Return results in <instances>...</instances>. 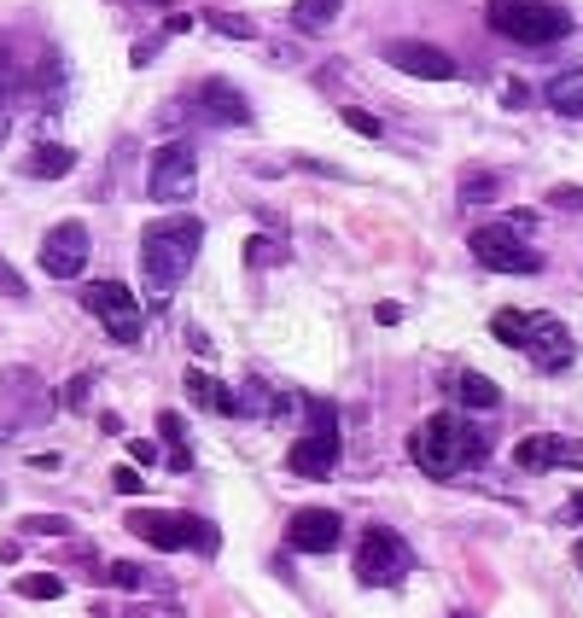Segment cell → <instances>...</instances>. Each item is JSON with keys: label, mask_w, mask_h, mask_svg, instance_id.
Wrapping results in <instances>:
<instances>
[{"label": "cell", "mask_w": 583, "mask_h": 618, "mask_svg": "<svg viewBox=\"0 0 583 618\" xmlns=\"http://www.w3.org/2000/svg\"><path fill=\"white\" fill-rule=\"evenodd\" d=\"M467 251L479 257L490 275H537V269H543L537 245H531V240H519V234H508L502 222H484V228H473Z\"/></svg>", "instance_id": "cell-8"}, {"label": "cell", "mask_w": 583, "mask_h": 618, "mask_svg": "<svg viewBox=\"0 0 583 618\" xmlns=\"http://www.w3.org/2000/svg\"><path fill=\"white\" fill-rule=\"evenodd\" d=\"M0 298H12V304H24V298H30V286H24V275H18V269H12L6 257H0Z\"/></svg>", "instance_id": "cell-29"}, {"label": "cell", "mask_w": 583, "mask_h": 618, "mask_svg": "<svg viewBox=\"0 0 583 618\" xmlns=\"http://www.w3.org/2000/svg\"><path fill=\"white\" fill-rule=\"evenodd\" d=\"M566 519H583V490L572 496V502H566Z\"/></svg>", "instance_id": "cell-40"}, {"label": "cell", "mask_w": 583, "mask_h": 618, "mask_svg": "<svg viewBox=\"0 0 583 618\" xmlns=\"http://www.w3.org/2000/svg\"><path fill=\"white\" fill-rule=\"evenodd\" d=\"M146 193H152L158 205H187V199L199 193V158H193L187 140H170V146L152 152V164H146Z\"/></svg>", "instance_id": "cell-6"}, {"label": "cell", "mask_w": 583, "mask_h": 618, "mask_svg": "<svg viewBox=\"0 0 583 618\" xmlns=\"http://www.w3.org/2000/svg\"><path fill=\"white\" fill-rule=\"evenodd\" d=\"M543 105L560 117H583V70H560L543 82Z\"/></svg>", "instance_id": "cell-19"}, {"label": "cell", "mask_w": 583, "mask_h": 618, "mask_svg": "<svg viewBox=\"0 0 583 618\" xmlns=\"http://www.w3.org/2000/svg\"><path fill=\"white\" fill-rule=\"evenodd\" d=\"M158 6H164V0H158Z\"/></svg>", "instance_id": "cell-44"}, {"label": "cell", "mask_w": 583, "mask_h": 618, "mask_svg": "<svg viewBox=\"0 0 583 618\" xmlns=\"http://www.w3.org/2000/svg\"><path fill=\"white\" fill-rule=\"evenodd\" d=\"M339 12H344V0H292V12H286V18H292V30L321 35Z\"/></svg>", "instance_id": "cell-21"}, {"label": "cell", "mask_w": 583, "mask_h": 618, "mask_svg": "<svg viewBox=\"0 0 583 618\" xmlns=\"http://www.w3.org/2000/svg\"><path fill=\"white\" fill-rule=\"evenodd\" d=\"M205 24L210 30H222V35H234V41H257V35H263L251 18H240V12H210Z\"/></svg>", "instance_id": "cell-26"}, {"label": "cell", "mask_w": 583, "mask_h": 618, "mask_svg": "<svg viewBox=\"0 0 583 618\" xmlns=\"http://www.w3.org/2000/svg\"><path fill=\"white\" fill-rule=\"evenodd\" d=\"M502 228L519 234V240H531V234H537V210H508V216H502Z\"/></svg>", "instance_id": "cell-32"}, {"label": "cell", "mask_w": 583, "mask_h": 618, "mask_svg": "<svg viewBox=\"0 0 583 618\" xmlns=\"http://www.w3.org/2000/svg\"><path fill=\"white\" fill-rule=\"evenodd\" d=\"M82 309H88V315H94L117 344H135L140 339L146 309L135 304V292H129L123 280H88V286H82Z\"/></svg>", "instance_id": "cell-7"}, {"label": "cell", "mask_w": 583, "mask_h": 618, "mask_svg": "<svg viewBox=\"0 0 583 618\" xmlns=\"http://www.w3.org/2000/svg\"><path fill=\"white\" fill-rule=\"evenodd\" d=\"M12 589H18L24 601H59V595H65V578H59V572H24Z\"/></svg>", "instance_id": "cell-22"}, {"label": "cell", "mask_w": 583, "mask_h": 618, "mask_svg": "<svg viewBox=\"0 0 583 618\" xmlns=\"http://www.w3.org/2000/svg\"><path fill=\"white\" fill-rule=\"evenodd\" d=\"M286 467L304 473V479H327L339 467V409L327 397H309L304 403V438L292 444Z\"/></svg>", "instance_id": "cell-3"}, {"label": "cell", "mask_w": 583, "mask_h": 618, "mask_svg": "<svg viewBox=\"0 0 583 618\" xmlns=\"http://www.w3.org/2000/svg\"><path fill=\"white\" fill-rule=\"evenodd\" d=\"M193 105L205 111V123H222V129H251V100H245L234 82H222V76H205V82L193 88Z\"/></svg>", "instance_id": "cell-12"}, {"label": "cell", "mask_w": 583, "mask_h": 618, "mask_svg": "<svg viewBox=\"0 0 583 618\" xmlns=\"http://www.w3.org/2000/svg\"><path fill=\"white\" fill-rule=\"evenodd\" d=\"M24 170H30L35 181H65V175L76 170V152H70V146H59V140H41V146L30 152V164H24Z\"/></svg>", "instance_id": "cell-20"}, {"label": "cell", "mask_w": 583, "mask_h": 618, "mask_svg": "<svg viewBox=\"0 0 583 618\" xmlns=\"http://www.w3.org/2000/svg\"><path fill=\"white\" fill-rule=\"evenodd\" d=\"M339 537H344V519L333 508H304L286 525V549L292 554H327V549H339Z\"/></svg>", "instance_id": "cell-13"}, {"label": "cell", "mask_w": 583, "mask_h": 618, "mask_svg": "<svg viewBox=\"0 0 583 618\" xmlns=\"http://www.w3.org/2000/svg\"><path fill=\"white\" fill-rule=\"evenodd\" d=\"M129 531L146 537L152 549H164V554H175V549L216 554V549H222V531H216L210 519H199V514H158V508H135V514H129Z\"/></svg>", "instance_id": "cell-4"}, {"label": "cell", "mask_w": 583, "mask_h": 618, "mask_svg": "<svg viewBox=\"0 0 583 618\" xmlns=\"http://www.w3.org/2000/svg\"><path fill=\"white\" fill-rule=\"evenodd\" d=\"M6 397H12V409L24 414L30 426L53 414V409H47V391H41V379H35V374H24V368H12V374H6Z\"/></svg>", "instance_id": "cell-17"}, {"label": "cell", "mask_w": 583, "mask_h": 618, "mask_svg": "<svg viewBox=\"0 0 583 618\" xmlns=\"http://www.w3.org/2000/svg\"><path fill=\"white\" fill-rule=\"evenodd\" d=\"M549 210H583V187H549Z\"/></svg>", "instance_id": "cell-33"}, {"label": "cell", "mask_w": 583, "mask_h": 618, "mask_svg": "<svg viewBox=\"0 0 583 618\" xmlns=\"http://www.w3.org/2000/svg\"><path fill=\"white\" fill-rule=\"evenodd\" d=\"M514 467H519V473H549V467H583V449L572 444V438H560V432H531V438H519Z\"/></svg>", "instance_id": "cell-14"}, {"label": "cell", "mask_w": 583, "mask_h": 618, "mask_svg": "<svg viewBox=\"0 0 583 618\" xmlns=\"http://www.w3.org/2000/svg\"><path fill=\"white\" fill-rule=\"evenodd\" d=\"M111 484H117L123 496H140V473H135V467H117V473H111Z\"/></svg>", "instance_id": "cell-37"}, {"label": "cell", "mask_w": 583, "mask_h": 618, "mask_svg": "<svg viewBox=\"0 0 583 618\" xmlns=\"http://www.w3.org/2000/svg\"><path fill=\"white\" fill-rule=\"evenodd\" d=\"M88 391H94V379L76 374V379L65 385V409H88Z\"/></svg>", "instance_id": "cell-34"}, {"label": "cell", "mask_w": 583, "mask_h": 618, "mask_svg": "<svg viewBox=\"0 0 583 618\" xmlns=\"http://www.w3.org/2000/svg\"><path fill=\"white\" fill-rule=\"evenodd\" d=\"M158 438H164V444H187V426H181L175 409H158Z\"/></svg>", "instance_id": "cell-31"}, {"label": "cell", "mask_w": 583, "mask_h": 618, "mask_svg": "<svg viewBox=\"0 0 583 618\" xmlns=\"http://www.w3.org/2000/svg\"><path fill=\"white\" fill-rule=\"evenodd\" d=\"M105 578H111L117 589H135V584H146V572H140L135 560H111V566H105Z\"/></svg>", "instance_id": "cell-30"}, {"label": "cell", "mask_w": 583, "mask_h": 618, "mask_svg": "<svg viewBox=\"0 0 583 618\" xmlns=\"http://www.w3.org/2000/svg\"><path fill=\"white\" fill-rule=\"evenodd\" d=\"M18 531H24V537H70L76 525H70L65 514H30L24 525H18Z\"/></svg>", "instance_id": "cell-27"}, {"label": "cell", "mask_w": 583, "mask_h": 618, "mask_svg": "<svg viewBox=\"0 0 583 618\" xmlns=\"http://www.w3.org/2000/svg\"><path fill=\"white\" fill-rule=\"evenodd\" d=\"M164 41H170V35H164V30H158V35H146V41H135V65H152Z\"/></svg>", "instance_id": "cell-35"}, {"label": "cell", "mask_w": 583, "mask_h": 618, "mask_svg": "<svg viewBox=\"0 0 583 618\" xmlns=\"http://www.w3.org/2000/svg\"><path fill=\"white\" fill-rule=\"evenodd\" d=\"M490 30L519 47H554L572 35V18L549 0H490Z\"/></svg>", "instance_id": "cell-2"}, {"label": "cell", "mask_w": 583, "mask_h": 618, "mask_svg": "<svg viewBox=\"0 0 583 618\" xmlns=\"http://www.w3.org/2000/svg\"><path fill=\"white\" fill-rule=\"evenodd\" d=\"M455 397H461L473 414H496V409H502V385H496V379H484L479 368H461V374H455Z\"/></svg>", "instance_id": "cell-18"}, {"label": "cell", "mask_w": 583, "mask_h": 618, "mask_svg": "<svg viewBox=\"0 0 583 618\" xmlns=\"http://www.w3.org/2000/svg\"><path fill=\"white\" fill-rule=\"evenodd\" d=\"M245 263H251V269H275V263H286V245L251 234V240H245Z\"/></svg>", "instance_id": "cell-25"}, {"label": "cell", "mask_w": 583, "mask_h": 618, "mask_svg": "<svg viewBox=\"0 0 583 618\" xmlns=\"http://www.w3.org/2000/svg\"><path fill=\"white\" fill-rule=\"evenodd\" d=\"M496 193H502V175H496V170H467V175H461V199H467V205L496 199Z\"/></svg>", "instance_id": "cell-24"}, {"label": "cell", "mask_w": 583, "mask_h": 618, "mask_svg": "<svg viewBox=\"0 0 583 618\" xmlns=\"http://www.w3.org/2000/svg\"><path fill=\"white\" fill-rule=\"evenodd\" d=\"M0 140H6V111H0Z\"/></svg>", "instance_id": "cell-41"}, {"label": "cell", "mask_w": 583, "mask_h": 618, "mask_svg": "<svg viewBox=\"0 0 583 618\" xmlns=\"http://www.w3.org/2000/svg\"><path fill=\"white\" fill-rule=\"evenodd\" d=\"M578 566H583V549H578Z\"/></svg>", "instance_id": "cell-43"}, {"label": "cell", "mask_w": 583, "mask_h": 618, "mask_svg": "<svg viewBox=\"0 0 583 618\" xmlns=\"http://www.w3.org/2000/svg\"><path fill=\"white\" fill-rule=\"evenodd\" d=\"M449 618H467V613H449Z\"/></svg>", "instance_id": "cell-42"}, {"label": "cell", "mask_w": 583, "mask_h": 618, "mask_svg": "<svg viewBox=\"0 0 583 618\" xmlns=\"http://www.w3.org/2000/svg\"><path fill=\"white\" fill-rule=\"evenodd\" d=\"M129 455H135V467H152V461H158L164 449L152 444V438H135V444H129Z\"/></svg>", "instance_id": "cell-36"}, {"label": "cell", "mask_w": 583, "mask_h": 618, "mask_svg": "<svg viewBox=\"0 0 583 618\" xmlns=\"http://www.w3.org/2000/svg\"><path fill=\"white\" fill-rule=\"evenodd\" d=\"M403 572H409L403 537H397L391 525H368L362 543H356V584L362 589H391V584H403Z\"/></svg>", "instance_id": "cell-5"}, {"label": "cell", "mask_w": 583, "mask_h": 618, "mask_svg": "<svg viewBox=\"0 0 583 618\" xmlns=\"http://www.w3.org/2000/svg\"><path fill=\"white\" fill-rule=\"evenodd\" d=\"M374 315H379V327H397V321H403V304H379Z\"/></svg>", "instance_id": "cell-39"}, {"label": "cell", "mask_w": 583, "mask_h": 618, "mask_svg": "<svg viewBox=\"0 0 583 618\" xmlns=\"http://www.w3.org/2000/svg\"><path fill=\"white\" fill-rule=\"evenodd\" d=\"M537 368H549V374H560V368H572V333L554 321V315H531V333H525V344H519Z\"/></svg>", "instance_id": "cell-15"}, {"label": "cell", "mask_w": 583, "mask_h": 618, "mask_svg": "<svg viewBox=\"0 0 583 618\" xmlns=\"http://www.w3.org/2000/svg\"><path fill=\"white\" fill-rule=\"evenodd\" d=\"M409 449H414V467L432 473V479L461 473V420H455V414H432V420L414 432Z\"/></svg>", "instance_id": "cell-9"}, {"label": "cell", "mask_w": 583, "mask_h": 618, "mask_svg": "<svg viewBox=\"0 0 583 618\" xmlns=\"http://www.w3.org/2000/svg\"><path fill=\"white\" fill-rule=\"evenodd\" d=\"M193 30V18H187V12H170V18H164V35H187Z\"/></svg>", "instance_id": "cell-38"}, {"label": "cell", "mask_w": 583, "mask_h": 618, "mask_svg": "<svg viewBox=\"0 0 583 618\" xmlns=\"http://www.w3.org/2000/svg\"><path fill=\"white\" fill-rule=\"evenodd\" d=\"M490 333L519 350V344H525V333H531V315H519V309H496V315H490Z\"/></svg>", "instance_id": "cell-23"}, {"label": "cell", "mask_w": 583, "mask_h": 618, "mask_svg": "<svg viewBox=\"0 0 583 618\" xmlns=\"http://www.w3.org/2000/svg\"><path fill=\"white\" fill-rule=\"evenodd\" d=\"M344 123H350L362 140H379V135H385V123H379L374 111H362V105H344Z\"/></svg>", "instance_id": "cell-28"}, {"label": "cell", "mask_w": 583, "mask_h": 618, "mask_svg": "<svg viewBox=\"0 0 583 618\" xmlns=\"http://www.w3.org/2000/svg\"><path fill=\"white\" fill-rule=\"evenodd\" d=\"M181 385H187V397H193L199 409H210V414H240V397H234L222 379H210L205 368H187V379H181Z\"/></svg>", "instance_id": "cell-16"}, {"label": "cell", "mask_w": 583, "mask_h": 618, "mask_svg": "<svg viewBox=\"0 0 583 618\" xmlns=\"http://www.w3.org/2000/svg\"><path fill=\"white\" fill-rule=\"evenodd\" d=\"M88 251H94L88 222H59V228L41 240V269H47L53 280H76L82 269H88Z\"/></svg>", "instance_id": "cell-11"}, {"label": "cell", "mask_w": 583, "mask_h": 618, "mask_svg": "<svg viewBox=\"0 0 583 618\" xmlns=\"http://www.w3.org/2000/svg\"><path fill=\"white\" fill-rule=\"evenodd\" d=\"M379 59H385L391 70H403V76H420V82H449V76H455V59H449L444 47L414 41V35H403V41H385V47H379Z\"/></svg>", "instance_id": "cell-10"}, {"label": "cell", "mask_w": 583, "mask_h": 618, "mask_svg": "<svg viewBox=\"0 0 583 618\" xmlns=\"http://www.w3.org/2000/svg\"><path fill=\"white\" fill-rule=\"evenodd\" d=\"M199 245H205V222L199 216H158V222H146V234H140V275L152 286V298H170L175 286L193 275Z\"/></svg>", "instance_id": "cell-1"}]
</instances>
